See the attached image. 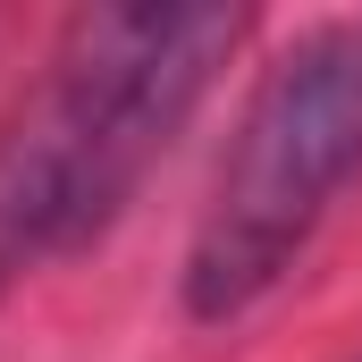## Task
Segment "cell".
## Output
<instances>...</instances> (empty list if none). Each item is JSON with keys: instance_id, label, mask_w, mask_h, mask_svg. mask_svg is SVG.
<instances>
[{"instance_id": "cell-2", "label": "cell", "mask_w": 362, "mask_h": 362, "mask_svg": "<svg viewBox=\"0 0 362 362\" xmlns=\"http://www.w3.org/2000/svg\"><path fill=\"white\" fill-rule=\"evenodd\" d=\"M362 177V17H320L278 42L245 93L228 160L185 245V320L228 329L312 253L329 211Z\"/></svg>"}, {"instance_id": "cell-1", "label": "cell", "mask_w": 362, "mask_h": 362, "mask_svg": "<svg viewBox=\"0 0 362 362\" xmlns=\"http://www.w3.org/2000/svg\"><path fill=\"white\" fill-rule=\"evenodd\" d=\"M245 34V8H76L0 135V278L110 236Z\"/></svg>"}]
</instances>
